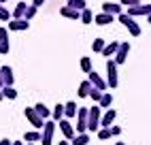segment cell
I'll list each match as a JSON object with an SVG mask.
<instances>
[{
    "label": "cell",
    "instance_id": "6da1fadb",
    "mask_svg": "<svg viewBox=\"0 0 151 145\" xmlns=\"http://www.w3.org/2000/svg\"><path fill=\"white\" fill-rule=\"evenodd\" d=\"M55 128H58V122L53 120H45V126L41 128V143L43 145H51L53 143V134H55Z\"/></svg>",
    "mask_w": 151,
    "mask_h": 145
},
{
    "label": "cell",
    "instance_id": "7a4b0ae2",
    "mask_svg": "<svg viewBox=\"0 0 151 145\" xmlns=\"http://www.w3.org/2000/svg\"><path fill=\"white\" fill-rule=\"evenodd\" d=\"M100 117H102V113H100V107H98V105L89 107V111H87V130H92V132H98V126H100Z\"/></svg>",
    "mask_w": 151,
    "mask_h": 145
},
{
    "label": "cell",
    "instance_id": "3957f363",
    "mask_svg": "<svg viewBox=\"0 0 151 145\" xmlns=\"http://www.w3.org/2000/svg\"><path fill=\"white\" fill-rule=\"evenodd\" d=\"M87 107H81L77 109V124H75V132L81 134V132H87Z\"/></svg>",
    "mask_w": 151,
    "mask_h": 145
},
{
    "label": "cell",
    "instance_id": "277c9868",
    "mask_svg": "<svg viewBox=\"0 0 151 145\" xmlns=\"http://www.w3.org/2000/svg\"><path fill=\"white\" fill-rule=\"evenodd\" d=\"M24 115L28 117V122L34 126V130H41L43 126H45V120L38 115V113L34 111V107H26V111H24Z\"/></svg>",
    "mask_w": 151,
    "mask_h": 145
},
{
    "label": "cell",
    "instance_id": "5b68a950",
    "mask_svg": "<svg viewBox=\"0 0 151 145\" xmlns=\"http://www.w3.org/2000/svg\"><path fill=\"white\" fill-rule=\"evenodd\" d=\"M106 86L109 88H117V64L115 60H109L106 62Z\"/></svg>",
    "mask_w": 151,
    "mask_h": 145
},
{
    "label": "cell",
    "instance_id": "8992f818",
    "mask_svg": "<svg viewBox=\"0 0 151 145\" xmlns=\"http://www.w3.org/2000/svg\"><path fill=\"white\" fill-rule=\"evenodd\" d=\"M58 128L62 130V137H64L66 141H73V137L77 134V132H75V126H73V124H70L66 117H62V120L58 122Z\"/></svg>",
    "mask_w": 151,
    "mask_h": 145
},
{
    "label": "cell",
    "instance_id": "52a82bcc",
    "mask_svg": "<svg viewBox=\"0 0 151 145\" xmlns=\"http://www.w3.org/2000/svg\"><path fill=\"white\" fill-rule=\"evenodd\" d=\"M119 22H122L130 32H132V36H138L140 34V28H138V24L136 22H132V17L130 15H124V13H119Z\"/></svg>",
    "mask_w": 151,
    "mask_h": 145
},
{
    "label": "cell",
    "instance_id": "ba28073f",
    "mask_svg": "<svg viewBox=\"0 0 151 145\" xmlns=\"http://www.w3.org/2000/svg\"><path fill=\"white\" fill-rule=\"evenodd\" d=\"M87 79H89V83H92L94 88H98L100 92H102V90H106V88H109V86H106V81H104L102 77H100V75H98V72H94V70H92V72H87Z\"/></svg>",
    "mask_w": 151,
    "mask_h": 145
},
{
    "label": "cell",
    "instance_id": "9c48e42d",
    "mask_svg": "<svg viewBox=\"0 0 151 145\" xmlns=\"http://www.w3.org/2000/svg\"><path fill=\"white\" fill-rule=\"evenodd\" d=\"M30 28V22L28 19H13V22H9L6 30H13V32H22V30H28Z\"/></svg>",
    "mask_w": 151,
    "mask_h": 145
},
{
    "label": "cell",
    "instance_id": "30bf717a",
    "mask_svg": "<svg viewBox=\"0 0 151 145\" xmlns=\"http://www.w3.org/2000/svg\"><path fill=\"white\" fill-rule=\"evenodd\" d=\"M128 51H130V45H128V43H119V49H117V54H115V64H117V66L126 62Z\"/></svg>",
    "mask_w": 151,
    "mask_h": 145
},
{
    "label": "cell",
    "instance_id": "8fae6325",
    "mask_svg": "<svg viewBox=\"0 0 151 145\" xmlns=\"http://www.w3.org/2000/svg\"><path fill=\"white\" fill-rule=\"evenodd\" d=\"M115 117H117V111L115 109H106V113L100 117V126H102V128H111V124L115 122Z\"/></svg>",
    "mask_w": 151,
    "mask_h": 145
},
{
    "label": "cell",
    "instance_id": "7c38bea8",
    "mask_svg": "<svg viewBox=\"0 0 151 145\" xmlns=\"http://www.w3.org/2000/svg\"><path fill=\"white\" fill-rule=\"evenodd\" d=\"M151 13V4H136V7H130L128 15L130 17H136V15H149Z\"/></svg>",
    "mask_w": 151,
    "mask_h": 145
},
{
    "label": "cell",
    "instance_id": "4fadbf2b",
    "mask_svg": "<svg viewBox=\"0 0 151 145\" xmlns=\"http://www.w3.org/2000/svg\"><path fill=\"white\" fill-rule=\"evenodd\" d=\"M9 30L6 28H0V54L2 56H6L9 54Z\"/></svg>",
    "mask_w": 151,
    "mask_h": 145
},
{
    "label": "cell",
    "instance_id": "5bb4252c",
    "mask_svg": "<svg viewBox=\"0 0 151 145\" xmlns=\"http://www.w3.org/2000/svg\"><path fill=\"white\" fill-rule=\"evenodd\" d=\"M0 70H2V79H4V86H13V81H15L13 68H11V66H0Z\"/></svg>",
    "mask_w": 151,
    "mask_h": 145
},
{
    "label": "cell",
    "instance_id": "9a60e30c",
    "mask_svg": "<svg viewBox=\"0 0 151 145\" xmlns=\"http://www.w3.org/2000/svg\"><path fill=\"white\" fill-rule=\"evenodd\" d=\"M34 111H36L43 120H49V117H51V109H49L47 105H43V102H36V105H34Z\"/></svg>",
    "mask_w": 151,
    "mask_h": 145
},
{
    "label": "cell",
    "instance_id": "2e32d148",
    "mask_svg": "<svg viewBox=\"0 0 151 145\" xmlns=\"http://www.w3.org/2000/svg\"><path fill=\"white\" fill-rule=\"evenodd\" d=\"M102 13H109V15H119V13H122V7L115 4V2H104V4H102Z\"/></svg>",
    "mask_w": 151,
    "mask_h": 145
},
{
    "label": "cell",
    "instance_id": "e0dca14e",
    "mask_svg": "<svg viewBox=\"0 0 151 145\" xmlns=\"http://www.w3.org/2000/svg\"><path fill=\"white\" fill-rule=\"evenodd\" d=\"M60 13H62V17H68V19H79V17H81V11H75V9H70L66 4L60 9Z\"/></svg>",
    "mask_w": 151,
    "mask_h": 145
},
{
    "label": "cell",
    "instance_id": "ac0fdd59",
    "mask_svg": "<svg viewBox=\"0 0 151 145\" xmlns=\"http://www.w3.org/2000/svg\"><path fill=\"white\" fill-rule=\"evenodd\" d=\"M26 9H28V4H26V2H17V4H15V9H13V13H11V17H13V19H24Z\"/></svg>",
    "mask_w": 151,
    "mask_h": 145
},
{
    "label": "cell",
    "instance_id": "d6986e66",
    "mask_svg": "<svg viewBox=\"0 0 151 145\" xmlns=\"http://www.w3.org/2000/svg\"><path fill=\"white\" fill-rule=\"evenodd\" d=\"M113 19H115V15H109V13H98L94 22H96L98 26H106V24L113 22Z\"/></svg>",
    "mask_w": 151,
    "mask_h": 145
},
{
    "label": "cell",
    "instance_id": "ffe728a7",
    "mask_svg": "<svg viewBox=\"0 0 151 145\" xmlns=\"http://www.w3.org/2000/svg\"><path fill=\"white\" fill-rule=\"evenodd\" d=\"M89 143V137H87V132H81V134H75L73 141H70V145H87Z\"/></svg>",
    "mask_w": 151,
    "mask_h": 145
},
{
    "label": "cell",
    "instance_id": "44dd1931",
    "mask_svg": "<svg viewBox=\"0 0 151 145\" xmlns=\"http://www.w3.org/2000/svg\"><path fill=\"white\" fill-rule=\"evenodd\" d=\"M77 115V102H66L64 105V117H75Z\"/></svg>",
    "mask_w": 151,
    "mask_h": 145
},
{
    "label": "cell",
    "instance_id": "7402d4cb",
    "mask_svg": "<svg viewBox=\"0 0 151 145\" xmlns=\"http://www.w3.org/2000/svg\"><path fill=\"white\" fill-rule=\"evenodd\" d=\"M92 88L94 86L89 83V79H87V81H81V86H79L77 92H79V96H81V98H85V96H89V90H92Z\"/></svg>",
    "mask_w": 151,
    "mask_h": 145
},
{
    "label": "cell",
    "instance_id": "603a6c76",
    "mask_svg": "<svg viewBox=\"0 0 151 145\" xmlns=\"http://www.w3.org/2000/svg\"><path fill=\"white\" fill-rule=\"evenodd\" d=\"M51 117H53V122H60V120L64 117V105H62V102L51 109Z\"/></svg>",
    "mask_w": 151,
    "mask_h": 145
},
{
    "label": "cell",
    "instance_id": "cb8c5ba5",
    "mask_svg": "<svg viewBox=\"0 0 151 145\" xmlns=\"http://www.w3.org/2000/svg\"><path fill=\"white\" fill-rule=\"evenodd\" d=\"M117 49H119V43L117 41H113V43H109V45H104V49H102V56H113V54H117Z\"/></svg>",
    "mask_w": 151,
    "mask_h": 145
},
{
    "label": "cell",
    "instance_id": "d4e9b609",
    "mask_svg": "<svg viewBox=\"0 0 151 145\" xmlns=\"http://www.w3.org/2000/svg\"><path fill=\"white\" fill-rule=\"evenodd\" d=\"M111 105H113V96H111V94H102V98L98 100V107L100 109H111Z\"/></svg>",
    "mask_w": 151,
    "mask_h": 145
},
{
    "label": "cell",
    "instance_id": "484cf974",
    "mask_svg": "<svg viewBox=\"0 0 151 145\" xmlns=\"http://www.w3.org/2000/svg\"><path fill=\"white\" fill-rule=\"evenodd\" d=\"M2 96L9 98V100H15V98H17V90H15L13 86H4V88H2Z\"/></svg>",
    "mask_w": 151,
    "mask_h": 145
},
{
    "label": "cell",
    "instance_id": "4316f807",
    "mask_svg": "<svg viewBox=\"0 0 151 145\" xmlns=\"http://www.w3.org/2000/svg\"><path fill=\"white\" fill-rule=\"evenodd\" d=\"M24 141H26V143L41 141V132H38V130H30V132H26V134H24Z\"/></svg>",
    "mask_w": 151,
    "mask_h": 145
},
{
    "label": "cell",
    "instance_id": "83f0119b",
    "mask_svg": "<svg viewBox=\"0 0 151 145\" xmlns=\"http://www.w3.org/2000/svg\"><path fill=\"white\" fill-rule=\"evenodd\" d=\"M81 70H83V72H92V70H94V66H92V58H87V56L81 58Z\"/></svg>",
    "mask_w": 151,
    "mask_h": 145
},
{
    "label": "cell",
    "instance_id": "f1b7e54d",
    "mask_svg": "<svg viewBox=\"0 0 151 145\" xmlns=\"http://www.w3.org/2000/svg\"><path fill=\"white\" fill-rule=\"evenodd\" d=\"M79 19H81L83 24H92V22H94V13L89 11V9H83V11H81V17H79Z\"/></svg>",
    "mask_w": 151,
    "mask_h": 145
},
{
    "label": "cell",
    "instance_id": "f546056e",
    "mask_svg": "<svg viewBox=\"0 0 151 145\" xmlns=\"http://www.w3.org/2000/svg\"><path fill=\"white\" fill-rule=\"evenodd\" d=\"M66 7L75 9V11H83V9H85V0H68Z\"/></svg>",
    "mask_w": 151,
    "mask_h": 145
},
{
    "label": "cell",
    "instance_id": "4dcf8cb0",
    "mask_svg": "<svg viewBox=\"0 0 151 145\" xmlns=\"http://www.w3.org/2000/svg\"><path fill=\"white\" fill-rule=\"evenodd\" d=\"M92 49L96 51V54H102V49H104V41H102V38H96L94 43H92Z\"/></svg>",
    "mask_w": 151,
    "mask_h": 145
},
{
    "label": "cell",
    "instance_id": "1f68e13d",
    "mask_svg": "<svg viewBox=\"0 0 151 145\" xmlns=\"http://www.w3.org/2000/svg\"><path fill=\"white\" fill-rule=\"evenodd\" d=\"M113 134H111V128H100L98 130V139L100 141H106V139H111Z\"/></svg>",
    "mask_w": 151,
    "mask_h": 145
},
{
    "label": "cell",
    "instance_id": "d6a6232c",
    "mask_svg": "<svg viewBox=\"0 0 151 145\" xmlns=\"http://www.w3.org/2000/svg\"><path fill=\"white\" fill-rule=\"evenodd\" d=\"M36 11H38V9H36L34 4H30V7L26 9V13H24V19H28V22H30V19H32V17L36 15Z\"/></svg>",
    "mask_w": 151,
    "mask_h": 145
},
{
    "label": "cell",
    "instance_id": "836d02e7",
    "mask_svg": "<svg viewBox=\"0 0 151 145\" xmlns=\"http://www.w3.org/2000/svg\"><path fill=\"white\" fill-rule=\"evenodd\" d=\"M11 19V11L4 9V4H0V22H9Z\"/></svg>",
    "mask_w": 151,
    "mask_h": 145
},
{
    "label": "cell",
    "instance_id": "e575fe53",
    "mask_svg": "<svg viewBox=\"0 0 151 145\" xmlns=\"http://www.w3.org/2000/svg\"><path fill=\"white\" fill-rule=\"evenodd\" d=\"M89 98H92V100H100V98H102V92H100L98 88H92V90H89Z\"/></svg>",
    "mask_w": 151,
    "mask_h": 145
},
{
    "label": "cell",
    "instance_id": "d590c367",
    "mask_svg": "<svg viewBox=\"0 0 151 145\" xmlns=\"http://www.w3.org/2000/svg\"><path fill=\"white\" fill-rule=\"evenodd\" d=\"M140 0H122V4H128V7H136Z\"/></svg>",
    "mask_w": 151,
    "mask_h": 145
},
{
    "label": "cell",
    "instance_id": "8d00e7d4",
    "mask_svg": "<svg viewBox=\"0 0 151 145\" xmlns=\"http://www.w3.org/2000/svg\"><path fill=\"white\" fill-rule=\"evenodd\" d=\"M119 132H122V128H119V126H111V134H113V137H117Z\"/></svg>",
    "mask_w": 151,
    "mask_h": 145
},
{
    "label": "cell",
    "instance_id": "74e56055",
    "mask_svg": "<svg viewBox=\"0 0 151 145\" xmlns=\"http://www.w3.org/2000/svg\"><path fill=\"white\" fill-rule=\"evenodd\" d=\"M32 4L38 9V7H41V4H45V0H32Z\"/></svg>",
    "mask_w": 151,
    "mask_h": 145
},
{
    "label": "cell",
    "instance_id": "f35d334b",
    "mask_svg": "<svg viewBox=\"0 0 151 145\" xmlns=\"http://www.w3.org/2000/svg\"><path fill=\"white\" fill-rule=\"evenodd\" d=\"M4 88V79H2V70H0V90Z\"/></svg>",
    "mask_w": 151,
    "mask_h": 145
},
{
    "label": "cell",
    "instance_id": "ab89813d",
    "mask_svg": "<svg viewBox=\"0 0 151 145\" xmlns=\"http://www.w3.org/2000/svg\"><path fill=\"white\" fill-rule=\"evenodd\" d=\"M0 145H11V139H2V141H0Z\"/></svg>",
    "mask_w": 151,
    "mask_h": 145
},
{
    "label": "cell",
    "instance_id": "60d3db41",
    "mask_svg": "<svg viewBox=\"0 0 151 145\" xmlns=\"http://www.w3.org/2000/svg\"><path fill=\"white\" fill-rule=\"evenodd\" d=\"M11 145H26V143H22V141H11Z\"/></svg>",
    "mask_w": 151,
    "mask_h": 145
},
{
    "label": "cell",
    "instance_id": "b9f144b4",
    "mask_svg": "<svg viewBox=\"0 0 151 145\" xmlns=\"http://www.w3.org/2000/svg\"><path fill=\"white\" fill-rule=\"evenodd\" d=\"M60 145H70V141H66V139H62V141H60Z\"/></svg>",
    "mask_w": 151,
    "mask_h": 145
},
{
    "label": "cell",
    "instance_id": "7bdbcfd3",
    "mask_svg": "<svg viewBox=\"0 0 151 145\" xmlns=\"http://www.w3.org/2000/svg\"><path fill=\"white\" fill-rule=\"evenodd\" d=\"M115 145H126V143H122V141H117V143H115Z\"/></svg>",
    "mask_w": 151,
    "mask_h": 145
},
{
    "label": "cell",
    "instance_id": "ee69618b",
    "mask_svg": "<svg viewBox=\"0 0 151 145\" xmlns=\"http://www.w3.org/2000/svg\"><path fill=\"white\" fill-rule=\"evenodd\" d=\"M2 98H4V96H2V90H0V100H2Z\"/></svg>",
    "mask_w": 151,
    "mask_h": 145
},
{
    "label": "cell",
    "instance_id": "f6af8a7d",
    "mask_svg": "<svg viewBox=\"0 0 151 145\" xmlns=\"http://www.w3.org/2000/svg\"><path fill=\"white\" fill-rule=\"evenodd\" d=\"M4 2H6V0H0V4H4Z\"/></svg>",
    "mask_w": 151,
    "mask_h": 145
},
{
    "label": "cell",
    "instance_id": "bcb514c9",
    "mask_svg": "<svg viewBox=\"0 0 151 145\" xmlns=\"http://www.w3.org/2000/svg\"><path fill=\"white\" fill-rule=\"evenodd\" d=\"M149 24H151V13H149Z\"/></svg>",
    "mask_w": 151,
    "mask_h": 145
},
{
    "label": "cell",
    "instance_id": "7dc6e473",
    "mask_svg": "<svg viewBox=\"0 0 151 145\" xmlns=\"http://www.w3.org/2000/svg\"><path fill=\"white\" fill-rule=\"evenodd\" d=\"M26 145H34V143H26Z\"/></svg>",
    "mask_w": 151,
    "mask_h": 145
}]
</instances>
